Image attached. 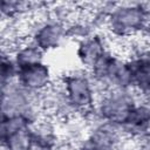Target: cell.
Here are the masks:
<instances>
[{
  "label": "cell",
  "mask_w": 150,
  "mask_h": 150,
  "mask_svg": "<svg viewBox=\"0 0 150 150\" xmlns=\"http://www.w3.org/2000/svg\"><path fill=\"white\" fill-rule=\"evenodd\" d=\"M11 55L13 56L18 67L21 68L34 63L43 62L46 53L42 52L35 43H33L28 39H21L11 50Z\"/></svg>",
  "instance_id": "obj_12"
},
{
  "label": "cell",
  "mask_w": 150,
  "mask_h": 150,
  "mask_svg": "<svg viewBox=\"0 0 150 150\" xmlns=\"http://www.w3.org/2000/svg\"><path fill=\"white\" fill-rule=\"evenodd\" d=\"M121 130L127 142H136L150 137V105L139 100L122 124Z\"/></svg>",
  "instance_id": "obj_11"
},
{
  "label": "cell",
  "mask_w": 150,
  "mask_h": 150,
  "mask_svg": "<svg viewBox=\"0 0 150 150\" xmlns=\"http://www.w3.org/2000/svg\"><path fill=\"white\" fill-rule=\"evenodd\" d=\"M23 116L5 117L0 122L1 150H34L32 125Z\"/></svg>",
  "instance_id": "obj_8"
},
{
  "label": "cell",
  "mask_w": 150,
  "mask_h": 150,
  "mask_svg": "<svg viewBox=\"0 0 150 150\" xmlns=\"http://www.w3.org/2000/svg\"><path fill=\"white\" fill-rule=\"evenodd\" d=\"M23 116L35 123L46 116L40 95L32 94L16 82L1 87V118Z\"/></svg>",
  "instance_id": "obj_6"
},
{
  "label": "cell",
  "mask_w": 150,
  "mask_h": 150,
  "mask_svg": "<svg viewBox=\"0 0 150 150\" xmlns=\"http://www.w3.org/2000/svg\"><path fill=\"white\" fill-rule=\"evenodd\" d=\"M139 100L134 89L101 91L94 111L87 118H94L121 128Z\"/></svg>",
  "instance_id": "obj_5"
},
{
  "label": "cell",
  "mask_w": 150,
  "mask_h": 150,
  "mask_svg": "<svg viewBox=\"0 0 150 150\" xmlns=\"http://www.w3.org/2000/svg\"><path fill=\"white\" fill-rule=\"evenodd\" d=\"M150 29V2H112L103 32L114 43H124L146 35Z\"/></svg>",
  "instance_id": "obj_1"
},
{
  "label": "cell",
  "mask_w": 150,
  "mask_h": 150,
  "mask_svg": "<svg viewBox=\"0 0 150 150\" xmlns=\"http://www.w3.org/2000/svg\"><path fill=\"white\" fill-rule=\"evenodd\" d=\"M19 67L14 61L11 53L1 52V63H0V83L1 87L12 84L16 82Z\"/></svg>",
  "instance_id": "obj_13"
},
{
  "label": "cell",
  "mask_w": 150,
  "mask_h": 150,
  "mask_svg": "<svg viewBox=\"0 0 150 150\" xmlns=\"http://www.w3.org/2000/svg\"><path fill=\"white\" fill-rule=\"evenodd\" d=\"M87 120L88 131L75 150H115L128 143L120 127L94 118Z\"/></svg>",
  "instance_id": "obj_7"
},
{
  "label": "cell",
  "mask_w": 150,
  "mask_h": 150,
  "mask_svg": "<svg viewBox=\"0 0 150 150\" xmlns=\"http://www.w3.org/2000/svg\"><path fill=\"white\" fill-rule=\"evenodd\" d=\"M55 82L53 69L46 61L19 68L16 83L32 94L40 95L52 88Z\"/></svg>",
  "instance_id": "obj_10"
},
{
  "label": "cell",
  "mask_w": 150,
  "mask_h": 150,
  "mask_svg": "<svg viewBox=\"0 0 150 150\" xmlns=\"http://www.w3.org/2000/svg\"><path fill=\"white\" fill-rule=\"evenodd\" d=\"M115 150H129V144L127 143V144H124L123 146H120V148H117V149H115Z\"/></svg>",
  "instance_id": "obj_16"
},
{
  "label": "cell",
  "mask_w": 150,
  "mask_h": 150,
  "mask_svg": "<svg viewBox=\"0 0 150 150\" xmlns=\"http://www.w3.org/2000/svg\"><path fill=\"white\" fill-rule=\"evenodd\" d=\"M111 49L112 41L103 30H100L75 42V57L80 67L90 70Z\"/></svg>",
  "instance_id": "obj_9"
},
{
  "label": "cell",
  "mask_w": 150,
  "mask_h": 150,
  "mask_svg": "<svg viewBox=\"0 0 150 150\" xmlns=\"http://www.w3.org/2000/svg\"><path fill=\"white\" fill-rule=\"evenodd\" d=\"M100 91L134 89L128 59L116 48L109 50L88 70Z\"/></svg>",
  "instance_id": "obj_4"
},
{
  "label": "cell",
  "mask_w": 150,
  "mask_h": 150,
  "mask_svg": "<svg viewBox=\"0 0 150 150\" xmlns=\"http://www.w3.org/2000/svg\"><path fill=\"white\" fill-rule=\"evenodd\" d=\"M23 39L35 43L46 54L61 48L68 38V23L48 13V5L23 25Z\"/></svg>",
  "instance_id": "obj_3"
},
{
  "label": "cell",
  "mask_w": 150,
  "mask_h": 150,
  "mask_svg": "<svg viewBox=\"0 0 150 150\" xmlns=\"http://www.w3.org/2000/svg\"><path fill=\"white\" fill-rule=\"evenodd\" d=\"M129 150H150V137L136 142H128Z\"/></svg>",
  "instance_id": "obj_14"
},
{
  "label": "cell",
  "mask_w": 150,
  "mask_h": 150,
  "mask_svg": "<svg viewBox=\"0 0 150 150\" xmlns=\"http://www.w3.org/2000/svg\"><path fill=\"white\" fill-rule=\"evenodd\" d=\"M139 98L150 105V89H149L146 93H144L143 95H141V96H139Z\"/></svg>",
  "instance_id": "obj_15"
},
{
  "label": "cell",
  "mask_w": 150,
  "mask_h": 150,
  "mask_svg": "<svg viewBox=\"0 0 150 150\" xmlns=\"http://www.w3.org/2000/svg\"><path fill=\"white\" fill-rule=\"evenodd\" d=\"M56 82L76 116L87 118L94 111L101 91L87 69L82 67L69 69Z\"/></svg>",
  "instance_id": "obj_2"
}]
</instances>
